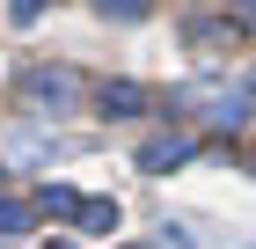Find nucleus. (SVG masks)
<instances>
[{"label": "nucleus", "instance_id": "11", "mask_svg": "<svg viewBox=\"0 0 256 249\" xmlns=\"http://www.w3.org/2000/svg\"><path fill=\"white\" fill-rule=\"evenodd\" d=\"M234 8H256V0H234Z\"/></svg>", "mask_w": 256, "mask_h": 249}, {"label": "nucleus", "instance_id": "9", "mask_svg": "<svg viewBox=\"0 0 256 249\" xmlns=\"http://www.w3.org/2000/svg\"><path fill=\"white\" fill-rule=\"evenodd\" d=\"M96 8H102V15H118V22H139L154 0H96Z\"/></svg>", "mask_w": 256, "mask_h": 249}, {"label": "nucleus", "instance_id": "3", "mask_svg": "<svg viewBox=\"0 0 256 249\" xmlns=\"http://www.w3.org/2000/svg\"><path fill=\"white\" fill-rule=\"evenodd\" d=\"M190 52H205V59H220V52H234V15H190Z\"/></svg>", "mask_w": 256, "mask_h": 249}, {"label": "nucleus", "instance_id": "4", "mask_svg": "<svg viewBox=\"0 0 256 249\" xmlns=\"http://www.w3.org/2000/svg\"><path fill=\"white\" fill-rule=\"evenodd\" d=\"M190 154H198L190 132H161V139H146V147H139V169L161 176V169H176V161H190Z\"/></svg>", "mask_w": 256, "mask_h": 249}, {"label": "nucleus", "instance_id": "6", "mask_svg": "<svg viewBox=\"0 0 256 249\" xmlns=\"http://www.w3.org/2000/svg\"><path fill=\"white\" fill-rule=\"evenodd\" d=\"M74 220H80L88 234H110V227H118V205H110V198H80V212H74Z\"/></svg>", "mask_w": 256, "mask_h": 249}, {"label": "nucleus", "instance_id": "1", "mask_svg": "<svg viewBox=\"0 0 256 249\" xmlns=\"http://www.w3.org/2000/svg\"><path fill=\"white\" fill-rule=\"evenodd\" d=\"M176 103H198V117L220 125V132L249 125V88H242V81H198V88H183Z\"/></svg>", "mask_w": 256, "mask_h": 249}, {"label": "nucleus", "instance_id": "7", "mask_svg": "<svg viewBox=\"0 0 256 249\" xmlns=\"http://www.w3.org/2000/svg\"><path fill=\"white\" fill-rule=\"evenodd\" d=\"M37 205H44V212H59V220H74V212H80V191H66V183H52V191H44Z\"/></svg>", "mask_w": 256, "mask_h": 249}, {"label": "nucleus", "instance_id": "10", "mask_svg": "<svg viewBox=\"0 0 256 249\" xmlns=\"http://www.w3.org/2000/svg\"><path fill=\"white\" fill-rule=\"evenodd\" d=\"M8 15H15V22H22V30H30V22H37V15H44V0H8Z\"/></svg>", "mask_w": 256, "mask_h": 249}, {"label": "nucleus", "instance_id": "8", "mask_svg": "<svg viewBox=\"0 0 256 249\" xmlns=\"http://www.w3.org/2000/svg\"><path fill=\"white\" fill-rule=\"evenodd\" d=\"M8 234H30V205H15V198H0V242Z\"/></svg>", "mask_w": 256, "mask_h": 249}, {"label": "nucleus", "instance_id": "2", "mask_svg": "<svg viewBox=\"0 0 256 249\" xmlns=\"http://www.w3.org/2000/svg\"><path fill=\"white\" fill-rule=\"evenodd\" d=\"M22 96H30V103H52V110H66V103H80V74H74V66H37V74L22 81Z\"/></svg>", "mask_w": 256, "mask_h": 249}, {"label": "nucleus", "instance_id": "5", "mask_svg": "<svg viewBox=\"0 0 256 249\" xmlns=\"http://www.w3.org/2000/svg\"><path fill=\"white\" fill-rule=\"evenodd\" d=\"M96 103H102L110 117H139V110H146V88H139V81H102Z\"/></svg>", "mask_w": 256, "mask_h": 249}]
</instances>
